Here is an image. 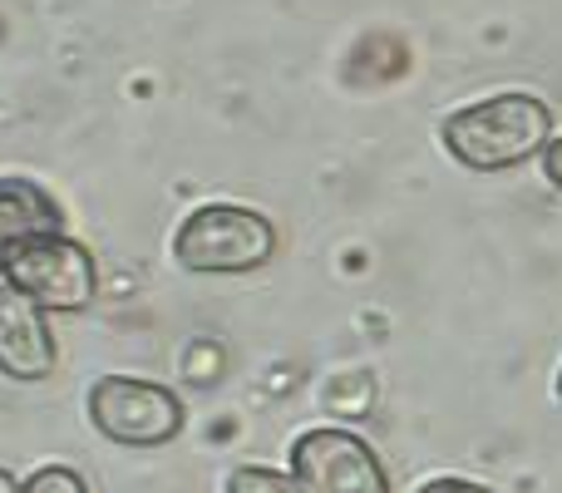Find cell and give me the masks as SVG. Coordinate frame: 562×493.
Returning a JSON list of instances; mask_svg holds the SVG:
<instances>
[{"label":"cell","instance_id":"cell-8","mask_svg":"<svg viewBox=\"0 0 562 493\" xmlns=\"http://www.w3.org/2000/svg\"><path fill=\"white\" fill-rule=\"evenodd\" d=\"M223 493H311L296 474H277L267 464H243L227 474V489Z\"/></svg>","mask_w":562,"mask_h":493},{"label":"cell","instance_id":"cell-5","mask_svg":"<svg viewBox=\"0 0 562 493\" xmlns=\"http://www.w3.org/2000/svg\"><path fill=\"white\" fill-rule=\"evenodd\" d=\"M291 474L311 493H390L375 449L350 429H306L291 445Z\"/></svg>","mask_w":562,"mask_h":493},{"label":"cell","instance_id":"cell-9","mask_svg":"<svg viewBox=\"0 0 562 493\" xmlns=\"http://www.w3.org/2000/svg\"><path fill=\"white\" fill-rule=\"evenodd\" d=\"M20 493H89V489L69 464H45V469H35V474L20 484Z\"/></svg>","mask_w":562,"mask_h":493},{"label":"cell","instance_id":"cell-2","mask_svg":"<svg viewBox=\"0 0 562 493\" xmlns=\"http://www.w3.org/2000/svg\"><path fill=\"white\" fill-rule=\"evenodd\" d=\"M277 251V227L262 213L237 203H207L183 217L173 237V257L193 277H237L267 267Z\"/></svg>","mask_w":562,"mask_h":493},{"label":"cell","instance_id":"cell-11","mask_svg":"<svg viewBox=\"0 0 562 493\" xmlns=\"http://www.w3.org/2000/svg\"><path fill=\"white\" fill-rule=\"evenodd\" d=\"M543 173H548V183L562 193V138H553V144L543 148Z\"/></svg>","mask_w":562,"mask_h":493},{"label":"cell","instance_id":"cell-7","mask_svg":"<svg viewBox=\"0 0 562 493\" xmlns=\"http://www.w3.org/2000/svg\"><path fill=\"white\" fill-rule=\"evenodd\" d=\"M55 233H65V213H59L55 198L40 183H25V178H0V271L25 243Z\"/></svg>","mask_w":562,"mask_h":493},{"label":"cell","instance_id":"cell-3","mask_svg":"<svg viewBox=\"0 0 562 493\" xmlns=\"http://www.w3.org/2000/svg\"><path fill=\"white\" fill-rule=\"evenodd\" d=\"M89 419L114 445L158 449L183 429V400L138 376H99L89 385Z\"/></svg>","mask_w":562,"mask_h":493},{"label":"cell","instance_id":"cell-4","mask_svg":"<svg viewBox=\"0 0 562 493\" xmlns=\"http://www.w3.org/2000/svg\"><path fill=\"white\" fill-rule=\"evenodd\" d=\"M5 281L25 291L40 311H89L94 306V257L75 237H35L5 261Z\"/></svg>","mask_w":562,"mask_h":493},{"label":"cell","instance_id":"cell-6","mask_svg":"<svg viewBox=\"0 0 562 493\" xmlns=\"http://www.w3.org/2000/svg\"><path fill=\"white\" fill-rule=\"evenodd\" d=\"M55 330H49V311H40L25 291L0 281V376L35 385V380L55 376Z\"/></svg>","mask_w":562,"mask_h":493},{"label":"cell","instance_id":"cell-1","mask_svg":"<svg viewBox=\"0 0 562 493\" xmlns=\"http://www.w3.org/2000/svg\"><path fill=\"white\" fill-rule=\"evenodd\" d=\"M439 144L449 148L454 164L474 168V173L518 168L553 144V109L533 94H518V89L479 99L469 109H454L439 124Z\"/></svg>","mask_w":562,"mask_h":493},{"label":"cell","instance_id":"cell-10","mask_svg":"<svg viewBox=\"0 0 562 493\" xmlns=\"http://www.w3.org/2000/svg\"><path fill=\"white\" fill-rule=\"evenodd\" d=\"M419 493H494V489H484V484H469V479H429Z\"/></svg>","mask_w":562,"mask_h":493},{"label":"cell","instance_id":"cell-13","mask_svg":"<svg viewBox=\"0 0 562 493\" xmlns=\"http://www.w3.org/2000/svg\"><path fill=\"white\" fill-rule=\"evenodd\" d=\"M558 400H562V370H558Z\"/></svg>","mask_w":562,"mask_h":493},{"label":"cell","instance_id":"cell-12","mask_svg":"<svg viewBox=\"0 0 562 493\" xmlns=\"http://www.w3.org/2000/svg\"><path fill=\"white\" fill-rule=\"evenodd\" d=\"M0 493H20V479L10 469H0Z\"/></svg>","mask_w":562,"mask_h":493}]
</instances>
